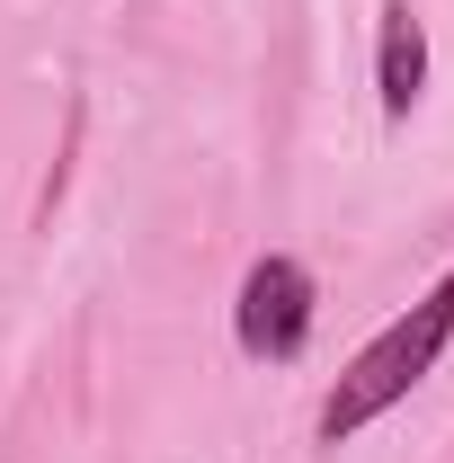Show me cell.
<instances>
[{
  "label": "cell",
  "instance_id": "obj_1",
  "mask_svg": "<svg viewBox=\"0 0 454 463\" xmlns=\"http://www.w3.org/2000/svg\"><path fill=\"white\" fill-rule=\"evenodd\" d=\"M446 339H454V268L419 294V303H410L374 347H356V365H347L339 383H330V402H321V446H347V437L374 428L401 392H419L428 365L446 356Z\"/></svg>",
  "mask_w": 454,
  "mask_h": 463
},
{
  "label": "cell",
  "instance_id": "obj_3",
  "mask_svg": "<svg viewBox=\"0 0 454 463\" xmlns=\"http://www.w3.org/2000/svg\"><path fill=\"white\" fill-rule=\"evenodd\" d=\"M374 90H383V116H410L419 90H428V27L410 0H383V27H374Z\"/></svg>",
  "mask_w": 454,
  "mask_h": 463
},
{
  "label": "cell",
  "instance_id": "obj_2",
  "mask_svg": "<svg viewBox=\"0 0 454 463\" xmlns=\"http://www.w3.org/2000/svg\"><path fill=\"white\" fill-rule=\"evenodd\" d=\"M312 312H321L312 268L277 250V259H259V268L241 277L232 339H241V356H259V365H294V356H303V339H312Z\"/></svg>",
  "mask_w": 454,
  "mask_h": 463
}]
</instances>
